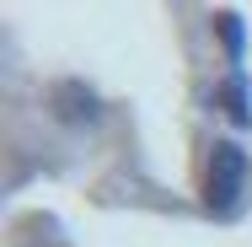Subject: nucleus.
<instances>
[{"label": "nucleus", "instance_id": "obj_1", "mask_svg": "<svg viewBox=\"0 0 252 247\" xmlns=\"http://www.w3.org/2000/svg\"><path fill=\"white\" fill-rule=\"evenodd\" d=\"M242 183H247V150L236 145V140H220V145L209 150L204 204H209V210H231V204H236V194H242Z\"/></svg>", "mask_w": 252, "mask_h": 247}, {"label": "nucleus", "instance_id": "obj_2", "mask_svg": "<svg viewBox=\"0 0 252 247\" xmlns=\"http://www.w3.org/2000/svg\"><path fill=\"white\" fill-rule=\"evenodd\" d=\"M220 102H225V113H231L236 124H252V107H247V86H242V75L220 92Z\"/></svg>", "mask_w": 252, "mask_h": 247}, {"label": "nucleus", "instance_id": "obj_3", "mask_svg": "<svg viewBox=\"0 0 252 247\" xmlns=\"http://www.w3.org/2000/svg\"><path fill=\"white\" fill-rule=\"evenodd\" d=\"M215 27H220V38H225V54H231V59H242V16H236V11H220V16H215Z\"/></svg>", "mask_w": 252, "mask_h": 247}]
</instances>
